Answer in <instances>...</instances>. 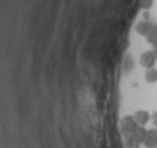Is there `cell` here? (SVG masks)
<instances>
[{
    "label": "cell",
    "instance_id": "1",
    "mask_svg": "<svg viewBox=\"0 0 157 148\" xmlns=\"http://www.w3.org/2000/svg\"><path fill=\"white\" fill-rule=\"evenodd\" d=\"M138 127H140V124L135 122V119L132 116H128L122 120V132L124 135V138H129L131 135H133Z\"/></svg>",
    "mask_w": 157,
    "mask_h": 148
},
{
    "label": "cell",
    "instance_id": "2",
    "mask_svg": "<svg viewBox=\"0 0 157 148\" xmlns=\"http://www.w3.org/2000/svg\"><path fill=\"white\" fill-rule=\"evenodd\" d=\"M156 61H157V56H156V53L153 52V51H147V52H144L142 55H141V58H140L141 65H142V67H145L147 70H148V68H154Z\"/></svg>",
    "mask_w": 157,
    "mask_h": 148
},
{
    "label": "cell",
    "instance_id": "3",
    "mask_svg": "<svg viewBox=\"0 0 157 148\" xmlns=\"http://www.w3.org/2000/svg\"><path fill=\"white\" fill-rule=\"evenodd\" d=\"M142 145L145 148H156L157 147V131L156 129H151V131L145 132Z\"/></svg>",
    "mask_w": 157,
    "mask_h": 148
},
{
    "label": "cell",
    "instance_id": "4",
    "mask_svg": "<svg viewBox=\"0 0 157 148\" xmlns=\"http://www.w3.org/2000/svg\"><path fill=\"white\" fill-rule=\"evenodd\" d=\"M132 117L135 119V122L138 123L140 126H145L150 122V114L147 111H144V110H138Z\"/></svg>",
    "mask_w": 157,
    "mask_h": 148
},
{
    "label": "cell",
    "instance_id": "5",
    "mask_svg": "<svg viewBox=\"0 0 157 148\" xmlns=\"http://www.w3.org/2000/svg\"><path fill=\"white\" fill-rule=\"evenodd\" d=\"M153 25H154V24H151V22H148V21L140 22L138 27H136V31H138L140 34H142V36H147L150 33V30L153 28Z\"/></svg>",
    "mask_w": 157,
    "mask_h": 148
},
{
    "label": "cell",
    "instance_id": "6",
    "mask_svg": "<svg viewBox=\"0 0 157 148\" xmlns=\"http://www.w3.org/2000/svg\"><path fill=\"white\" fill-rule=\"evenodd\" d=\"M145 37H147V40H148L153 46L157 44V25H153V28L150 30V33L145 36Z\"/></svg>",
    "mask_w": 157,
    "mask_h": 148
},
{
    "label": "cell",
    "instance_id": "7",
    "mask_svg": "<svg viewBox=\"0 0 157 148\" xmlns=\"http://www.w3.org/2000/svg\"><path fill=\"white\" fill-rule=\"evenodd\" d=\"M145 80L148 83H154L157 82V68H148L145 73Z\"/></svg>",
    "mask_w": 157,
    "mask_h": 148
},
{
    "label": "cell",
    "instance_id": "8",
    "mask_svg": "<svg viewBox=\"0 0 157 148\" xmlns=\"http://www.w3.org/2000/svg\"><path fill=\"white\" fill-rule=\"evenodd\" d=\"M151 119H153V123H154V126H157V111L153 114V117H151Z\"/></svg>",
    "mask_w": 157,
    "mask_h": 148
},
{
    "label": "cell",
    "instance_id": "9",
    "mask_svg": "<svg viewBox=\"0 0 157 148\" xmlns=\"http://www.w3.org/2000/svg\"><path fill=\"white\" fill-rule=\"evenodd\" d=\"M153 52L156 53V56H157V44H154V49H153Z\"/></svg>",
    "mask_w": 157,
    "mask_h": 148
},
{
    "label": "cell",
    "instance_id": "10",
    "mask_svg": "<svg viewBox=\"0 0 157 148\" xmlns=\"http://www.w3.org/2000/svg\"><path fill=\"white\" fill-rule=\"evenodd\" d=\"M156 148H157V147H156Z\"/></svg>",
    "mask_w": 157,
    "mask_h": 148
}]
</instances>
